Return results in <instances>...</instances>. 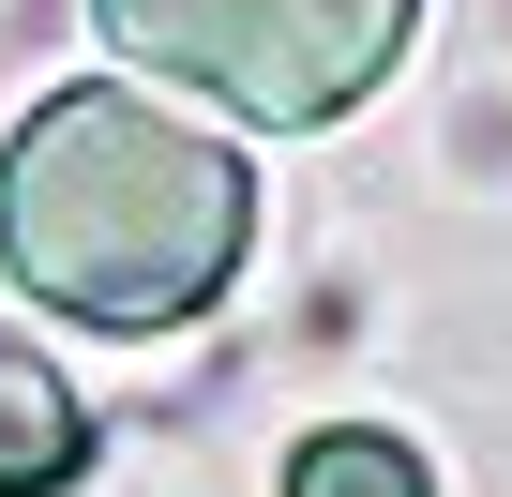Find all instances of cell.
Wrapping results in <instances>:
<instances>
[{
    "instance_id": "obj_1",
    "label": "cell",
    "mask_w": 512,
    "mask_h": 497,
    "mask_svg": "<svg viewBox=\"0 0 512 497\" xmlns=\"http://www.w3.org/2000/svg\"><path fill=\"white\" fill-rule=\"evenodd\" d=\"M256 241V166L151 91H46L0 136V257L91 332H181Z\"/></svg>"
},
{
    "instance_id": "obj_2",
    "label": "cell",
    "mask_w": 512,
    "mask_h": 497,
    "mask_svg": "<svg viewBox=\"0 0 512 497\" xmlns=\"http://www.w3.org/2000/svg\"><path fill=\"white\" fill-rule=\"evenodd\" d=\"M91 31L136 76H181L256 136H302V121H347L407 61L422 0H91Z\"/></svg>"
},
{
    "instance_id": "obj_3",
    "label": "cell",
    "mask_w": 512,
    "mask_h": 497,
    "mask_svg": "<svg viewBox=\"0 0 512 497\" xmlns=\"http://www.w3.org/2000/svg\"><path fill=\"white\" fill-rule=\"evenodd\" d=\"M76 467H91V407H76V377H61L46 347L0 332V497H61Z\"/></svg>"
},
{
    "instance_id": "obj_4",
    "label": "cell",
    "mask_w": 512,
    "mask_h": 497,
    "mask_svg": "<svg viewBox=\"0 0 512 497\" xmlns=\"http://www.w3.org/2000/svg\"><path fill=\"white\" fill-rule=\"evenodd\" d=\"M287 497H437V467L392 437V422H332L287 452Z\"/></svg>"
}]
</instances>
